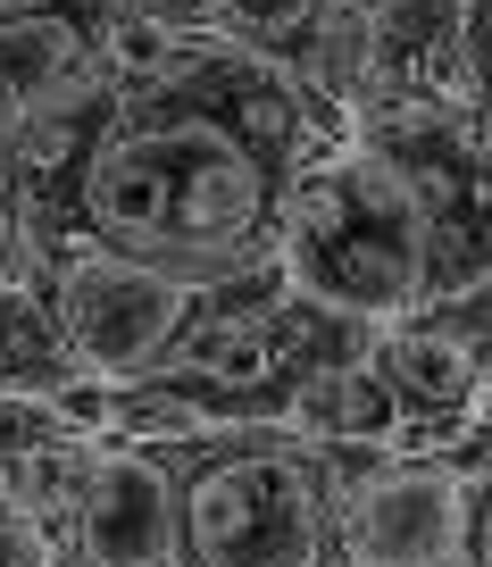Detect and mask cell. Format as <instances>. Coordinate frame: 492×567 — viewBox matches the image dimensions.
I'll list each match as a JSON object with an SVG mask.
<instances>
[{
	"label": "cell",
	"mask_w": 492,
	"mask_h": 567,
	"mask_svg": "<svg viewBox=\"0 0 492 567\" xmlns=\"http://www.w3.org/2000/svg\"><path fill=\"white\" fill-rule=\"evenodd\" d=\"M176 493L184 567H342V484L376 443H317L300 425H209L151 443Z\"/></svg>",
	"instance_id": "2"
},
{
	"label": "cell",
	"mask_w": 492,
	"mask_h": 567,
	"mask_svg": "<svg viewBox=\"0 0 492 567\" xmlns=\"http://www.w3.org/2000/svg\"><path fill=\"white\" fill-rule=\"evenodd\" d=\"M317 25H326V0H209V34L284 68L293 84L317 59Z\"/></svg>",
	"instance_id": "12"
},
{
	"label": "cell",
	"mask_w": 492,
	"mask_h": 567,
	"mask_svg": "<svg viewBox=\"0 0 492 567\" xmlns=\"http://www.w3.org/2000/svg\"><path fill=\"white\" fill-rule=\"evenodd\" d=\"M351 142L376 151L418 200L426 301L492 276V134L468 101H376L351 117Z\"/></svg>",
	"instance_id": "4"
},
{
	"label": "cell",
	"mask_w": 492,
	"mask_h": 567,
	"mask_svg": "<svg viewBox=\"0 0 492 567\" xmlns=\"http://www.w3.org/2000/svg\"><path fill=\"white\" fill-rule=\"evenodd\" d=\"M167 567H184V559H167Z\"/></svg>",
	"instance_id": "18"
},
{
	"label": "cell",
	"mask_w": 492,
	"mask_h": 567,
	"mask_svg": "<svg viewBox=\"0 0 492 567\" xmlns=\"http://www.w3.org/2000/svg\"><path fill=\"white\" fill-rule=\"evenodd\" d=\"M451 567H468V559H451Z\"/></svg>",
	"instance_id": "19"
},
{
	"label": "cell",
	"mask_w": 492,
	"mask_h": 567,
	"mask_svg": "<svg viewBox=\"0 0 492 567\" xmlns=\"http://www.w3.org/2000/svg\"><path fill=\"white\" fill-rule=\"evenodd\" d=\"M475 484V517H468V567H492V476H468Z\"/></svg>",
	"instance_id": "16"
},
{
	"label": "cell",
	"mask_w": 492,
	"mask_h": 567,
	"mask_svg": "<svg viewBox=\"0 0 492 567\" xmlns=\"http://www.w3.org/2000/svg\"><path fill=\"white\" fill-rule=\"evenodd\" d=\"M376 375L392 384V409H401V434H392V460H442V451L468 434L475 401H484L492 368H475L468 351H451L442 334L392 318L376 334Z\"/></svg>",
	"instance_id": "8"
},
{
	"label": "cell",
	"mask_w": 492,
	"mask_h": 567,
	"mask_svg": "<svg viewBox=\"0 0 492 567\" xmlns=\"http://www.w3.org/2000/svg\"><path fill=\"white\" fill-rule=\"evenodd\" d=\"M351 142L284 68L217 34H176L151 68L117 75L101 117L25 184L34 267L59 250H117L184 284H217L250 259H276L293 176Z\"/></svg>",
	"instance_id": "1"
},
{
	"label": "cell",
	"mask_w": 492,
	"mask_h": 567,
	"mask_svg": "<svg viewBox=\"0 0 492 567\" xmlns=\"http://www.w3.org/2000/svg\"><path fill=\"white\" fill-rule=\"evenodd\" d=\"M276 259L293 276V292L326 309H351L368 326H392L426 301V226L418 200L401 193L376 151L335 142L284 193V226H276Z\"/></svg>",
	"instance_id": "3"
},
{
	"label": "cell",
	"mask_w": 492,
	"mask_h": 567,
	"mask_svg": "<svg viewBox=\"0 0 492 567\" xmlns=\"http://www.w3.org/2000/svg\"><path fill=\"white\" fill-rule=\"evenodd\" d=\"M125 18H18L0 25V151L42 125L51 109L84 101L92 84H117Z\"/></svg>",
	"instance_id": "7"
},
{
	"label": "cell",
	"mask_w": 492,
	"mask_h": 567,
	"mask_svg": "<svg viewBox=\"0 0 492 567\" xmlns=\"http://www.w3.org/2000/svg\"><path fill=\"white\" fill-rule=\"evenodd\" d=\"M459 18H468V0H376L359 109H376V101H459Z\"/></svg>",
	"instance_id": "9"
},
{
	"label": "cell",
	"mask_w": 492,
	"mask_h": 567,
	"mask_svg": "<svg viewBox=\"0 0 492 567\" xmlns=\"http://www.w3.org/2000/svg\"><path fill=\"white\" fill-rule=\"evenodd\" d=\"M475 484L451 460H376L342 484V567H451L468 559Z\"/></svg>",
	"instance_id": "6"
},
{
	"label": "cell",
	"mask_w": 492,
	"mask_h": 567,
	"mask_svg": "<svg viewBox=\"0 0 492 567\" xmlns=\"http://www.w3.org/2000/svg\"><path fill=\"white\" fill-rule=\"evenodd\" d=\"M34 284L51 301L59 334H68V351L101 384H142V375L167 368L184 318H193V292H201V284L117 259V250H59V259L34 267Z\"/></svg>",
	"instance_id": "5"
},
{
	"label": "cell",
	"mask_w": 492,
	"mask_h": 567,
	"mask_svg": "<svg viewBox=\"0 0 492 567\" xmlns=\"http://www.w3.org/2000/svg\"><path fill=\"white\" fill-rule=\"evenodd\" d=\"M0 517H25L18 509V476H9V451H0Z\"/></svg>",
	"instance_id": "17"
},
{
	"label": "cell",
	"mask_w": 492,
	"mask_h": 567,
	"mask_svg": "<svg viewBox=\"0 0 492 567\" xmlns=\"http://www.w3.org/2000/svg\"><path fill=\"white\" fill-rule=\"evenodd\" d=\"M84 375L92 368L68 351L51 301H42V284L34 276L0 284V392H18V401H68Z\"/></svg>",
	"instance_id": "10"
},
{
	"label": "cell",
	"mask_w": 492,
	"mask_h": 567,
	"mask_svg": "<svg viewBox=\"0 0 492 567\" xmlns=\"http://www.w3.org/2000/svg\"><path fill=\"white\" fill-rule=\"evenodd\" d=\"M409 326H426V334H442L451 351H468L475 368H492V276L459 284V292H442V301L409 309Z\"/></svg>",
	"instance_id": "13"
},
{
	"label": "cell",
	"mask_w": 492,
	"mask_h": 567,
	"mask_svg": "<svg viewBox=\"0 0 492 567\" xmlns=\"http://www.w3.org/2000/svg\"><path fill=\"white\" fill-rule=\"evenodd\" d=\"M18 276H34V243H25V184L0 151V284H18Z\"/></svg>",
	"instance_id": "15"
},
{
	"label": "cell",
	"mask_w": 492,
	"mask_h": 567,
	"mask_svg": "<svg viewBox=\"0 0 492 567\" xmlns=\"http://www.w3.org/2000/svg\"><path fill=\"white\" fill-rule=\"evenodd\" d=\"M459 101L492 134V0H468V18H459Z\"/></svg>",
	"instance_id": "14"
},
{
	"label": "cell",
	"mask_w": 492,
	"mask_h": 567,
	"mask_svg": "<svg viewBox=\"0 0 492 567\" xmlns=\"http://www.w3.org/2000/svg\"><path fill=\"white\" fill-rule=\"evenodd\" d=\"M284 425H300V434H317V443H376V451H392L401 409H392V384L376 375V351H368V359H351V368H317L309 384L293 392Z\"/></svg>",
	"instance_id": "11"
}]
</instances>
